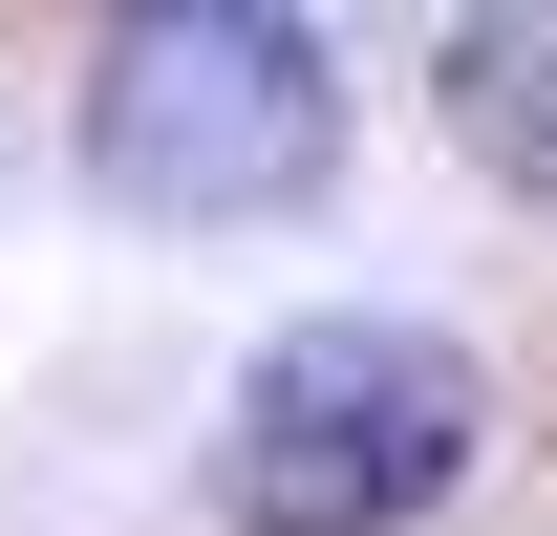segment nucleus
Returning <instances> with one entry per match:
<instances>
[{
    "label": "nucleus",
    "instance_id": "f03ea898",
    "mask_svg": "<svg viewBox=\"0 0 557 536\" xmlns=\"http://www.w3.org/2000/svg\"><path fill=\"white\" fill-rule=\"evenodd\" d=\"M86 172H108V215H150V236L300 215L344 172V65H322V22H278V0H150V22H108V65H86Z\"/></svg>",
    "mask_w": 557,
    "mask_h": 536
},
{
    "label": "nucleus",
    "instance_id": "f257e3e1",
    "mask_svg": "<svg viewBox=\"0 0 557 536\" xmlns=\"http://www.w3.org/2000/svg\"><path fill=\"white\" fill-rule=\"evenodd\" d=\"M493 451V387L450 322H386V301H322V322H278L214 407V515L236 536H408L450 515Z\"/></svg>",
    "mask_w": 557,
    "mask_h": 536
},
{
    "label": "nucleus",
    "instance_id": "7ed1b4c3",
    "mask_svg": "<svg viewBox=\"0 0 557 536\" xmlns=\"http://www.w3.org/2000/svg\"><path fill=\"white\" fill-rule=\"evenodd\" d=\"M450 150L493 194H557V22H450Z\"/></svg>",
    "mask_w": 557,
    "mask_h": 536
}]
</instances>
